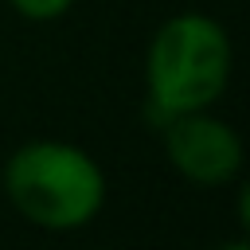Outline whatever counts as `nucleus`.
<instances>
[{
    "mask_svg": "<svg viewBox=\"0 0 250 250\" xmlns=\"http://www.w3.org/2000/svg\"><path fill=\"white\" fill-rule=\"evenodd\" d=\"M141 74L152 129L176 113L215 109L234 74V39L227 23L207 12H176L148 35Z\"/></svg>",
    "mask_w": 250,
    "mask_h": 250,
    "instance_id": "1",
    "label": "nucleus"
},
{
    "mask_svg": "<svg viewBox=\"0 0 250 250\" xmlns=\"http://www.w3.org/2000/svg\"><path fill=\"white\" fill-rule=\"evenodd\" d=\"M0 184L12 211L47 234H74L90 227L109 195L98 156L62 137H31L16 145L4 160Z\"/></svg>",
    "mask_w": 250,
    "mask_h": 250,
    "instance_id": "2",
    "label": "nucleus"
},
{
    "mask_svg": "<svg viewBox=\"0 0 250 250\" xmlns=\"http://www.w3.org/2000/svg\"><path fill=\"white\" fill-rule=\"evenodd\" d=\"M160 145L172 172L191 188H227L238 184L246 164V145L238 129L215 109L176 113L160 125Z\"/></svg>",
    "mask_w": 250,
    "mask_h": 250,
    "instance_id": "3",
    "label": "nucleus"
},
{
    "mask_svg": "<svg viewBox=\"0 0 250 250\" xmlns=\"http://www.w3.org/2000/svg\"><path fill=\"white\" fill-rule=\"evenodd\" d=\"M78 0H8V8L27 20V23H51V20H62Z\"/></svg>",
    "mask_w": 250,
    "mask_h": 250,
    "instance_id": "4",
    "label": "nucleus"
},
{
    "mask_svg": "<svg viewBox=\"0 0 250 250\" xmlns=\"http://www.w3.org/2000/svg\"><path fill=\"white\" fill-rule=\"evenodd\" d=\"M215 250H250V238H246V234H234V238H227V242H219Z\"/></svg>",
    "mask_w": 250,
    "mask_h": 250,
    "instance_id": "5",
    "label": "nucleus"
}]
</instances>
